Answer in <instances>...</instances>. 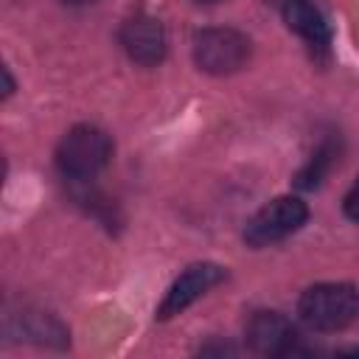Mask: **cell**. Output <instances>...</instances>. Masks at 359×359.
<instances>
[{"label": "cell", "instance_id": "cell-1", "mask_svg": "<svg viewBox=\"0 0 359 359\" xmlns=\"http://www.w3.org/2000/svg\"><path fill=\"white\" fill-rule=\"evenodd\" d=\"M112 160V140L104 129L93 123H79L67 129L56 146V165L65 180L87 182Z\"/></svg>", "mask_w": 359, "mask_h": 359}, {"label": "cell", "instance_id": "cell-2", "mask_svg": "<svg viewBox=\"0 0 359 359\" xmlns=\"http://www.w3.org/2000/svg\"><path fill=\"white\" fill-rule=\"evenodd\" d=\"M297 314L311 331H342L359 317V292L351 283H314L300 294Z\"/></svg>", "mask_w": 359, "mask_h": 359}, {"label": "cell", "instance_id": "cell-3", "mask_svg": "<svg viewBox=\"0 0 359 359\" xmlns=\"http://www.w3.org/2000/svg\"><path fill=\"white\" fill-rule=\"evenodd\" d=\"M194 62L202 73L230 76L250 59V39L236 28H202L194 34Z\"/></svg>", "mask_w": 359, "mask_h": 359}, {"label": "cell", "instance_id": "cell-4", "mask_svg": "<svg viewBox=\"0 0 359 359\" xmlns=\"http://www.w3.org/2000/svg\"><path fill=\"white\" fill-rule=\"evenodd\" d=\"M309 219V208L300 196H275L264 208H258L244 224V241L252 250L269 247L283 241L286 236L297 233Z\"/></svg>", "mask_w": 359, "mask_h": 359}, {"label": "cell", "instance_id": "cell-5", "mask_svg": "<svg viewBox=\"0 0 359 359\" xmlns=\"http://www.w3.org/2000/svg\"><path fill=\"white\" fill-rule=\"evenodd\" d=\"M118 39L126 56L143 67H154L165 59V28L146 8H135L129 17H123Z\"/></svg>", "mask_w": 359, "mask_h": 359}, {"label": "cell", "instance_id": "cell-6", "mask_svg": "<svg viewBox=\"0 0 359 359\" xmlns=\"http://www.w3.org/2000/svg\"><path fill=\"white\" fill-rule=\"evenodd\" d=\"M224 266L219 264H210V261H199V264H191L165 292V297L160 300L154 317L157 320H171L177 314H182L191 303H196L205 292H210L216 283L224 280Z\"/></svg>", "mask_w": 359, "mask_h": 359}, {"label": "cell", "instance_id": "cell-7", "mask_svg": "<svg viewBox=\"0 0 359 359\" xmlns=\"http://www.w3.org/2000/svg\"><path fill=\"white\" fill-rule=\"evenodd\" d=\"M244 337H247L250 351H255L261 356H289V353L300 351L297 328L292 325V320H286L278 311H255L247 320Z\"/></svg>", "mask_w": 359, "mask_h": 359}, {"label": "cell", "instance_id": "cell-8", "mask_svg": "<svg viewBox=\"0 0 359 359\" xmlns=\"http://www.w3.org/2000/svg\"><path fill=\"white\" fill-rule=\"evenodd\" d=\"M283 22L306 42L314 59L331 56V25L314 0H283Z\"/></svg>", "mask_w": 359, "mask_h": 359}, {"label": "cell", "instance_id": "cell-9", "mask_svg": "<svg viewBox=\"0 0 359 359\" xmlns=\"http://www.w3.org/2000/svg\"><path fill=\"white\" fill-rule=\"evenodd\" d=\"M337 160H339V143H334V140H323V143L317 146V151L311 154V160L297 171L294 185L303 188V191L317 188V185L325 180V174L331 171V165H334Z\"/></svg>", "mask_w": 359, "mask_h": 359}, {"label": "cell", "instance_id": "cell-10", "mask_svg": "<svg viewBox=\"0 0 359 359\" xmlns=\"http://www.w3.org/2000/svg\"><path fill=\"white\" fill-rule=\"evenodd\" d=\"M342 208H345V216H348L351 222H356V224H359V180H356V182L351 185V191L345 194Z\"/></svg>", "mask_w": 359, "mask_h": 359}, {"label": "cell", "instance_id": "cell-11", "mask_svg": "<svg viewBox=\"0 0 359 359\" xmlns=\"http://www.w3.org/2000/svg\"><path fill=\"white\" fill-rule=\"evenodd\" d=\"M3 79H6V95H11V93H14V81H11L8 67H3Z\"/></svg>", "mask_w": 359, "mask_h": 359}, {"label": "cell", "instance_id": "cell-12", "mask_svg": "<svg viewBox=\"0 0 359 359\" xmlns=\"http://www.w3.org/2000/svg\"><path fill=\"white\" fill-rule=\"evenodd\" d=\"M59 3H65V6H90L95 0H59Z\"/></svg>", "mask_w": 359, "mask_h": 359}, {"label": "cell", "instance_id": "cell-13", "mask_svg": "<svg viewBox=\"0 0 359 359\" xmlns=\"http://www.w3.org/2000/svg\"><path fill=\"white\" fill-rule=\"evenodd\" d=\"M196 3H224V0H196Z\"/></svg>", "mask_w": 359, "mask_h": 359}]
</instances>
